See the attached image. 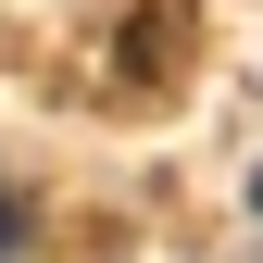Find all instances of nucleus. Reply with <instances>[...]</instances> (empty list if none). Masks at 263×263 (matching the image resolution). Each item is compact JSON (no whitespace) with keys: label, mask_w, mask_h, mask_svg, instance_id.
Returning <instances> with one entry per match:
<instances>
[{"label":"nucleus","mask_w":263,"mask_h":263,"mask_svg":"<svg viewBox=\"0 0 263 263\" xmlns=\"http://www.w3.org/2000/svg\"><path fill=\"white\" fill-rule=\"evenodd\" d=\"M251 213H263V176H251Z\"/></svg>","instance_id":"nucleus-2"},{"label":"nucleus","mask_w":263,"mask_h":263,"mask_svg":"<svg viewBox=\"0 0 263 263\" xmlns=\"http://www.w3.org/2000/svg\"><path fill=\"white\" fill-rule=\"evenodd\" d=\"M13 251H25V201L0 188V263H13Z\"/></svg>","instance_id":"nucleus-1"}]
</instances>
